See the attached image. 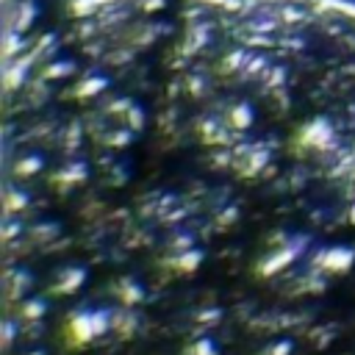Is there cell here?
I'll return each instance as SVG.
<instances>
[{"instance_id":"6da1fadb","label":"cell","mask_w":355,"mask_h":355,"mask_svg":"<svg viewBox=\"0 0 355 355\" xmlns=\"http://www.w3.org/2000/svg\"><path fill=\"white\" fill-rule=\"evenodd\" d=\"M108 322H111V314L108 311H78L70 319V333H72V338L78 344H83V341L105 333Z\"/></svg>"},{"instance_id":"7a4b0ae2","label":"cell","mask_w":355,"mask_h":355,"mask_svg":"<svg viewBox=\"0 0 355 355\" xmlns=\"http://www.w3.org/2000/svg\"><path fill=\"white\" fill-rule=\"evenodd\" d=\"M300 253H303V245H281L272 256H267V258L258 264V272H261V275H275V272H281L283 267H289Z\"/></svg>"},{"instance_id":"3957f363","label":"cell","mask_w":355,"mask_h":355,"mask_svg":"<svg viewBox=\"0 0 355 355\" xmlns=\"http://www.w3.org/2000/svg\"><path fill=\"white\" fill-rule=\"evenodd\" d=\"M355 261V250L352 247H330V250H322L316 264L325 270V272H347Z\"/></svg>"},{"instance_id":"277c9868","label":"cell","mask_w":355,"mask_h":355,"mask_svg":"<svg viewBox=\"0 0 355 355\" xmlns=\"http://www.w3.org/2000/svg\"><path fill=\"white\" fill-rule=\"evenodd\" d=\"M86 281V270H78V267H67L56 283V292L59 294H72L81 289V283Z\"/></svg>"},{"instance_id":"5b68a950","label":"cell","mask_w":355,"mask_h":355,"mask_svg":"<svg viewBox=\"0 0 355 355\" xmlns=\"http://www.w3.org/2000/svg\"><path fill=\"white\" fill-rule=\"evenodd\" d=\"M200 261H203V250H181L170 264L181 272H192V270L200 267Z\"/></svg>"},{"instance_id":"8992f818","label":"cell","mask_w":355,"mask_h":355,"mask_svg":"<svg viewBox=\"0 0 355 355\" xmlns=\"http://www.w3.org/2000/svg\"><path fill=\"white\" fill-rule=\"evenodd\" d=\"M45 311H48V303L45 300H26L20 305V314H23L26 322H39L45 316Z\"/></svg>"},{"instance_id":"52a82bcc","label":"cell","mask_w":355,"mask_h":355,"mask_svg":"<svg viewBox=\"0 0 355 355\" xmlns=\"http://www.w3.org/2000/svg\"><path fill=\"white\" fill-rule=\"evenodd\" d=\"M120 297H123V303L125 305H134V303H142L145 300V292H142V286L136 283V281H123V289H120Z\"/></svg>"},{"instance_id":"ba28073f","label":"cell","mask_w":355,"mask_h":355,"mask_svg":"<svg viewBox=\"0 0 355 355\" xmlns=\"http://www.w3.org/2000/svg\"><path fill=\"white\" fill-rule=\"evenodd\" d=\"M186 355H216V344L211 338H200L186 349Z\"/></svg>"},{"instance_id":"9c48e42d","label":"cell","mask_w":355,"mask_h":355,"mask_svg":"<svg viewBox=\"0 0 355 355\" xmlns=\"http://www.w3.org/2000/svg\"><path fill=\"white\" fill-rule=\"evenodd\" d=\"M233 120H236V125H239V128L250 125V108H236V114H233Z\"/></svg>"},{"instance_id":"30bf717a","label":"cell","mask_w":355,"mask_h":355,"mask_svg":"<svg viewBox=\"0 0 355 355\" xmlns=\"http://www.w3.org/2000/svg\"><path fill=\"white\" fill-rule=\"evenodd\" d=\"M292 352V341H278L275 347H270L264 355H289Z\"/></svg>"},{"instance_id":"8fae6325","label":"cell","mask_w":355,"mask_h":355,"mask_svg":"<svg viewBox=\"0 0 355 355\" xmlns=\"http://www.w3.org/2000/svg\"><path fill=\"white\" fill-rule=\"evenodd\" d=\"M216 319H219V311L216 308H208V311L197 314V322H216Z\"/></svg>"},{"instance_id":"7c38bea8","label":"cell","mask_w":355,"mask_h":355,"mask_svg":"<svg viewBox=\"0 0 355 355\" xmlns=\"http://www.w3.org/2000/svg\"><path fill=\"white\" fill-rule=\"evenodd\" d=\"M12 338H14V322L9 319V322H6V327H3V344L9 347V344H12Z\"/></svg>"},{"instance_id":"4fadbf2b","label":"cell","mask_w":355,"mask_h":355,"mask_svg":"<svg viewBox=\"0 0 355 355\" xmlns=\"http://www.w3.org/2000/svg\"><path fill=\"white\" fill-rule=\"evenodd\" d=\"M26 205V194H12V203H9V211L14 208H23Z\"/></svg>"},{"instance_id":"5bb4252c","label":"cell","mask_w":355,"mask_h":355,"mask_svg":"<svg viewBox=\"0 0 355 355\" xmlns=\"http://www.w3.org/2000/svg\"><path fill=\"white\" fill-rule=\"evenodd\" d=\"M34 170H39V161H37V159H31V161L20 164V172H34Z\"/></svg>"},{"instance_id":"9a60e30c","label":"cell","mask_w":355,"mask_h":355,"mask_svg":"<svg viewBox=\"0 0 355 355\" xmlns=\"http://www.w3.org/2000/svg\"><path fill=\"white\" fill-rule=\"evenodd\" d=\"M352 222H355V208H352Z\"/></svg>"}]
</instances>
